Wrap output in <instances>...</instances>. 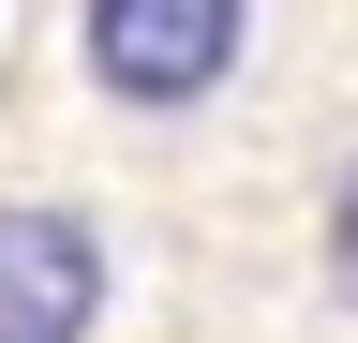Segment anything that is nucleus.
<instances>
[{
	"label": "nucleus",
	"instance_id": "f257e3e1",
	"mask_svg": "<svg viewBox=\"0 0 358 343\" xmlns=\"http://www.w3.org/2000/svg\"><path fill=\"white\" fill-rule=\"evenodd\" d=\"M239 30H254V0H90L75 45H90V90L105 105L179 119V105H209L239 75Z\"/></svg>",
	"mask_w": 358,
	"mask_h": 343
},
{
	"label": "nucleus",
	"instance_id": "f03ea898",
	"mask_svg": "<svg viewBox=\"0 0 358 343\" xmlns=\"http://www.w3.org/2000/svg\"><path fill=\"white\" fill-rule=\"evenodd\" d=\"M105 328V224L60 194L0 209V343H90Z\"/></svg>",
	"mask_w": 358,
	"mask_h": 343
},
{
	"label": "nucleus",
	"instance_id": "7ed1b4c3",
	"mask_svg": "<svg viewBox=\"0 0 358 343\" xmlns=\"http://www.w3.org/2000/svg\"><path fill=\"white\" fill-rule=\"evenodd\" d=\"M329 284L358 298V164H343V180H329Z\"/></svg>",
	"mask_w": 358,
	"mask_h": 343
}]
</instances>
